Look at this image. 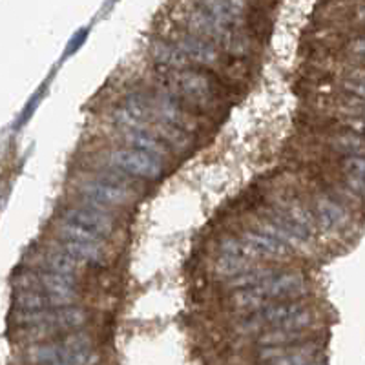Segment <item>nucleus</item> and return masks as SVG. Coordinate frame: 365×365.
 <instances>
[{"label": "nucleus", "mask_w": 365, "mask_h": 365, "mask_svg": "<svg viewBox=\"0 0 365 365\" xmlns=\"http://www.w3.org/2000/svg\"><path fill=\"white\" fill-rule=\"evenodd\" d=\"M182 55L188 58V63H194L197 66L203 68H214L221 64L223 55L221 50L214 42H208L201 37H195L192 34H182L179 35L178 41L174 42Z\"/></svg>", "instance_id": "obj_7"}, {"label": "nucleus", "mask_w": 365, "mask_h": 365, "mask_svg": "<svg viewBox=\"0 0 365 365\" xmlns=\"http://www.w3.org/2000/svg\"><path fill=\"white\" fill-rule=\"evenodd\" d=\"M35 270H46V272H55V274H64V276H75V272L83 267L77 259L64 252L58 247L57 241H51L42 249L35 250L31 256Z\"/></svg>", "instance_id": "obj_6"}, {"label": "nucleus", "mask_w": 365, "mask_h": 365, "mask_svg": "<svg viewBox=\"0 0 365 365\" xmlns=\"http://www.w3.org/2000/svg\"><path fill=\"white\" fill-rule=\"evenodd\" d=\"M341 90L347 93L351 99L361 101L365 103V77L364 75H354L351 79L344 81L341 83Z\"/></svg>", "instance_id": "obj_21"}, {"label": "nucleus", "mask_w": 365, "mask_h": 365, "mask_svg": "<svg viewBox=\"0 0 365 365\" xmlns=\"http://www.w3.org/2000/svg\"><path fill=\"white\" fill-rule=\"evenodd\" d=\"M312 340L309 331H292V329H269L257 338V344L262 347H291L302 345Z\"/></svg>", "instance_id": "obj_13"}, {"label": "nucleus", "mask_w": 365, "mask_h": 365, "mask_svg": "<svg viewBox=\"0 0 365 365\" xmlns=\"http://www.w3.org/2000/svg\"><path fill=\"white\" fill-rule=\"evenodd\" d=\"M252 269L254 265L249 259L228 256V254H221L216 259V263H214V272H216L217 278H223L227 282H230L234 278H240V276H243V274H247Z\"/></svg>", "instance_id": "obj_17"}, {"label": "nucleus", "mask_w": 365, "mask_h": 365, "mask_svg": "<svg viewBox=\"0 0 365 365\" xmlns=\"http://www.w3.org/2000/svg\"><path fill=\"white\" fill-rule=\"evenodd\" d=\"M307 365H324V364H322L319 360H316V361H312V364H307Z\"/></svg>", "instance_id": "obj_24"}, {"label": "nucleus", "mask_w": 365, "mask_h": 365, "mask_svg": "<svg viewBox=\"0 0 365 365\" xmlns=\"http://www.w3.org/2000/svg\"><path fill=\"white\" fill-rule=\"evenodd\" d=\"M347 125L351 126V130H353V132L360 133V135L365 137V120L364 119H351Z\"/></svg>", "instance_id": "obj_23"}, {"label": "nucleus", "mask_w": 365, "mask_h": 365, "mask_svg": "<svg viewBox=\"0 0 365 365\" xmlns=\"http://www.w3.org/2000/svg\"><path fill=\"white\" fill-rule=\"evenodd\" d=\"M104 165H108L113 172L126 178L143 179V181H159L165 175V165L161 159L141 152V150L117 146L106 150L103 154Z\"/></svg>", "instance_id": "obj_4"}, {"label": "nucleus", "mask_w": 365, "mask_h": 365, "mask_svg": "<svg viewBox=\"0 0 365 365\" xmlns=\"http://www.w3.org/2000/svg\"><path fill=\"white\" fill-rule=\"evenodd\" d=\"M312 214L316 223L325 230H338L347 223V212L344 205L329 194H316L312 197Z\"/></svg>", "instance_id": "obj_10"}, {"label": "nucleus", "mask_w": 365, "mask_h": 365, "mask_svg": "<svg viewBox=\"0 0 365 365\" xmlns=\"http://www.w3.org/2000/svg\"><path fill=\"white\" fill-rule=\"evenodd\" d=\"M15 287L17 291H38L50 294L58 309L73 307L75 303L79 302L75 276L46 272V270H28V272L19 274Z\"/></svg>", "instance_id": "obj_3"}, {"label": "nucleus", "mask_w": 365, "mask_h": 365, "mask_svg": "<svg viewBox=\"0 0 365 365\" xmlns=\"http://www.w3.org/2000/svg\"><path fill=\"white\" fill-rule=\"evenodd\" d=\"M272 207H276L278 210H282L289 220L294 221L303 232L311 236L316 228V220L314 214H312L311 208L303 203L299 197L292 194H287V192H278V194L270 195V203Z\"/></svg>", "instance_id": "obj_9"}, {"label": "nucleus", "mask_w": 365, "mask_h": 365, "mask_svg": "<svg viewBox=\"0 0 365 365\" xmlns=\"http://www.w3.org/2000/svg\"><path fill=\"white\" fill-rule=\"evenodd\" d=\"M58 247L66 254H70L73 259L79 263H86V265H103L104 263V249L103 245L97 243H83V241H71V240H61L57 241Z\"/></svg>", "instance_id": "obj_12"}, {"label": "nucleus", "mask_w": 365, "mask_h": 365, "mask_svg": "<svg viewBox=\"0 0 365 365\" xmlns=\"http://www.w3.org/2000/svg\"><path fill=\"white\" fill-rule=\"evenodd\" d=\"M318 345L307 341L291 347H263L259 358L270 365H307L318 360Z\"/></svg>", "instance_id": "obj_8"}, {"label": "nucleus", "mask_w": 365, "mask_h": 365, "mask_svg": "<svg viewBox=\"0 0 365 365\" xmlns=\"http://www.w3.org/2000/svg\"><path fill=\"white\" fill-rule=\"evenodd\" d=\"M168 83L181 93L192 108L197 112L216 113L223 103V91L214 77L194 68L172 71Z\"/></svg>", "instance_id": "obj_2"}, {"label": "nucleus", "mask_w": 365, "mask_h": 365, "mask_svg": "<svg viewBox=\"0 0 365 365\" xmlns=\"http://www.w3.org/2000/svg\"><path fill=\"white\" fill-rule=\"evenodd\" d=\"M57 232L61 240H71V241H83V243H97V245H104V237L99 236L97 232H91L88 228L75 225L71 221L61 220L57 221Z\"/></svg>", "instance_id": "obj_18"}, {"label": "nucleus", "mask_w": 365, "mask_h": 365, "mask_svg": "<svg viewBox=\"0 0 365 365\" xmlns=\"http://www.w3.org/2000/svg\"><path fill=\"white\" fill-rule=\"evenodd\" d=\"M329 146L336 152H341L345 158L351 155H365V137L356 132H336L327 139Z\"/></svg>", "instance_id": "obj_16"}, {"label": "nucleus", "mask_w": 365, "mask_h": 365, "mask_svg": "<svg viewBox=\"0 0 365 365\" xmlns=\"http://www.w3.org/2000/svg\"><path fill=\"white\" fill-rule=\"evenodd\" d=\"M152 57H154L155 63H159L161 66L168 68L172 71H181L190 64L188 58L182 55V51L179 50L174 42H154V46H152Z\"/></svg>", "instance_id": "obj_15"}, {"label": "nucleus", "mask_w": 365, "mask_h": 365, "mask_svg": "<svg viewBox=\"0 0 365 365\" xmlns=\"http://www.w3.org/2000/svg\"><path fill=\"white\" fill-rule=\"evenodd\" d=\"M117 135L123 139V143L128 145V148L141 150L146 154L154 155L158 159H168L172 154V150L168 148L166 143H163L159 137L152 135V133L139 132V130H117Z\"/></svg>", "instance_id": "obj_11"}, {"label": "nucleus", "mask_w": 365, "mask_h": 365, "mask_svg": "<svg viewBox=\"0 0 365 365\" xmlns=\"http://www.w3.org/2000/svg\"><path fill=\"white\" fill-rule=\"evenodd\" d=\"M221 254H228V256H236V257H243V259H256L257 252L252 249V247L247 243L245 240H241V237H225L221 241Z\"/></svg>", "instance_id": "obj_19"}, {"label": "nucleus", "mask_w": 365, "mask_h": 365, "mask_svg": "<svg viewBox=\"0 0 365 365\" xmlns=\"http://www.w3.org/2000/svg\"><path fill=\"white\" fill-rule=\"evenodd\" d=\"M75 190L86 201H93L106 208L130 207L137 201L135 188L128 182V178L119 172H91L75 179Z\"/></svg>", "instance_id": "obj_1"}, {"label": "nucleus", "mask_w": 365, "mask_h": 365, "mask_svg": "<svg viewBox=\"0 0 365 365\" xmlns=\"http://www.w3.org/2000/svg\"><path fill=\"white\" fill-rule=\"evenodd\" d=\"M61 217L75 225H81V227L88 228L91 232H97L103 237L112 236L117 227L115 220L110 214V208L86 200H83V205L64 208Z\"/></svg>", "instance_id": "obj_5"}, {"label": "nucleus", "mask_w": 365, "mask_h": 365, "mask_svg": "<svg viewBox=\"0 0 365 365\" xmlns=\"http://www.w3.org/2000/svg\"><path fill=\"white\" fill-rule=\"evenodd\" d=\"M241 240H245L250 247L257 252L259 257H282L289 252L285 245H282L279 241L272 240V237L265 236V234L257 232L254 228L243 230Z\"/></svg>", "instance_id": "obj_14"}, {"label": "nucleus", "mask_w": 365, "mask_h": 365, "mask_svg": "<svg viewBox=\"0 0 365 365\" xmlns=\"http://www.w3.org/2000/svg\"><path fill=\"white\" fill-rule=\"evenodd\" d=\"M349 50L353 51V53L356 55V57L365 58V35H364V37L354 38V41L351 42V44H349Z\"/></svg>", "instance_id": "obj_22"}, {"label": "nucleus", "mask_w": 365, "mask_h": 365, "mask_svg": "<svg viewBox=\"0 0 365 365\" xmlns=\"http://www.w3.org/2000/svg\"><path fill=\"white\" fill-rule=\"evenodd\" d=\"M341 170L349 178H358L365 181V155L344 158V161H341Z\"/></svg>", "instance_id": "obj_20"}]
</instances>
